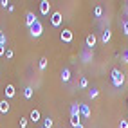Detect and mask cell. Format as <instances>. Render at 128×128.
I'll return each instance as SVG.
<instances>
[{
    "mask_svg": "<svg viewBox=\"0 0 128 128\" xmlns=\"http://www.w3.org/2000/svg\"><path fill=\"white\" fill-rule=\"evenodd\" d=\"M0 6L2 7H9V0H0Z\"/></svg>",
    "mask_w": 128,
    "mask_h": 128,
    "instance_id": "83f0119b",
    "label": "cell"
},
{
    "mask_svg": "<svg viewBox=\"0 0 128 128\" xmlns=\"http://www.w3.org/2000/svg\"><path fill=\"white\" fill-rule=\"evenodd\" d=\"M32 94H34L32 87H25V88H24V98H25V99H31V98H32Z\"/></svg>",
    "mask_w": 128,
    "mask_h": 128,
    "instance_id": "2e32d148",
    "label": "cell"
},
{
    "mask_svg": "<svg viewBox=\"0 0 128 128\" xmlns=\"http://www.w3.org/2000/svg\"><path fill=\"white\" fill-rule=\"evenodd\" d=\"M29 119H31V121L32 123H38L40 121V110H31V114H29Z\"/></svg>",
    "mask_w": 128,
    "mask_h": 128,
    "instance_id": "4fadbf2b",
    "label": "cell"
},
{
    "mask_svg": "<svg viewBox=\"0 0 128 128\" xmlns=\"http://www.w3.org/2000/svg\"><path fill=\"white\" fill-rule=\"evenodd\" d=\"M38 65H40V70H45V69H47V58H45V56H42Z\"/></svg>",
    "mask_w": 128,
    "mask_h": 128,
    "instance_id": "ac0fdd59",
    "label": "cell"
},
{
    "mask_svg": "<svg viewBox=\"0 0 128 128\" xmlns=\"http://www.w3.org/2000/svg\"><path fill=\"white\" fill-rule=\"evenodd\" d=\"M80 87H81V88H87V87H88V80H87V78H81V80H80Z\"/></svg>",
    "mask_w": 128,
    "mask_h": 128,
    "instance_id": "7402d4cb",
    "label": "cell"
},
{
    "mask_svg": "<svg viewBox=\"0 0 128 128\" xmlns=\"http://www.w3.org/2000/svg\"><path fill=\"white\" fill-rule=\"evenodd\" d=\"M29 32H31V36L32 38H38V36H42V32H44V24H42L40 20L32 25V27L29 29Z\"/></svg>",
    "mask_w": 128,
    "mask_h": 128,
    "instance_id": "7a4b0ae2",
    "label": "cell"
},
{
    "mask_svg": "<svg viewBox=\"0 0 128 128\" xmlns=\"http://www.w3.org/2000/svg\"><path fill=\"white\" fill-rule=\"evenodd\" d=\"M70 124H72L74 128H78V126L81 124V116H72V117H70Z\"/></svg>",
    "mask_w": 128,
    "mask_h": 128,
    "instance_id": "9a60e30c",
    "label": "cell"
},
{
    "mask_svg": "<svg viewBox=\"0 0 128 128\" xmlns=\"http://www.w3.org/2000/svg\"><path fill=\"white\" fill-rule=\"evenodd\" d=\"M80 114H81V117L88 119L90 117V106L85 105V103H80Z\"/></svg>",
    "mask_w": 128,
    "mask_h": 128,
    "instance_id": "9c48e42d",
    "label": "cell"
},
{
    "mask_svg": "<svg viewBox=\"0 0 128 128\" xmlns=\"http://www.w3.org/2000/svg\"><path fill=\"white\" fill-rule=\"evenodd\" d=\"M36 22H38V18H36V14H34V13H31V11H29V13H25V25H27L29 29H31Z\"/></svg>",
    "mask_w": 128,
    "mask_h": 128,
    "instance_id": "5b68a950",
    "label": "cell"
},
{
    "mask_svg": "<svg viewBox=\"0 0 128 128\" xmlns=\"http://www.w3.org/2000/svg\"><path fill=\"white\" fill-rule=\"evenodd\" d=\"M78 128H85V126H83V124H80V126H78Z\"/></svg>",
    "mask_w": 128,
    "mask_h": 128,
    "instance_id": "f546056e",
    "label": "cell"
},
{
    "mask_svg": "<svg viewBox=\"0 0 128 128\" xmlns=\"http://www.w3.org/2000/svg\"><path fill=\"white\" fill-rule=\"evenodd\" d=\"M101 14H103V7H101V6H96V9H94V16H96V18H99Z\"/></svg>",
    "mask_w": 128,
    "mask_h": 128,
    "instance_id": "44dd1931",
    "label": "cell"
},
{
    "mask_svg": "<svg viewBox=\"0 0 128 128\" xmlns=\"http://www.w3.org/2000/svg\"><path fill=\"white\" fill-rule=\"evenodd\" d=\"M6 44H7V36H6V32H4V31H0V45H4V47H6Z\"/></svg>",
    "mask_w": 128,
    "mask_h": 128,
    "instance_id": "ffe728a7",
    "label": "cell"
},
{
    "mask_svg": "<svg viewBox=\"0 0 128 128\" xmlns=\"http://www.w3.org/2000/svg\"><path fill=\"white\" fill-rule=\"evenodd\" d=\"M123 83H124V74L119 69H114L112 70V85L116 88H119V87H123Z\"/></svg>",
    "mask_w": 128,
    "mask_h": 128,
    "instance_id": "6da1fadb",
    "label": "cell"
},
{
    "mask_svg": "<svg viewBox=\"0 0 128 128\" xmlns=\"http://www.w3.org/2000/svg\"><path fill=\"white\" fill-rule=\"evenodd\" d=\"M6 50H7V49H6L4 45H0V56H6Z\"/></svg>",
    "mask_w": 128,
    "mask_h": 128,
    "instance_id": "f1b7e54d",
    "label": "cell"
},
{
    "mask_svg": "<svg viewBox=\"0 0 128 128\" xmlns=\"http://www.w3.org/2000/svg\"><path fill=\"white\" fill-rule=\"evenodd\" d=\"M98 96H99V90H98V88H92V90H88V98H90V99H96Z\"/></svg>",
    "mask_w": 128,
    "mask_h": 128,
    "instance_id": "d6986e66",
    "label": "cell"
},
{
    "mask_svg": "<svg viewBox=\"0 0 128 128\" xmlns=\"http://www.w3.org/2000/svg\"><path fill=\"white\" fill-rule=\"evenodd\" d=\"M96 42H98L96 34H94V32H90V34L85 38V45H87V49H92L94 45H96Z\"/></svg>",
    "mask_w": 128,
    "mask_h": 128,
    "instance_id": "ba28073f",
    "label": "cell"
},
{
    "mask_svg": "<svg viewBox=\"0 0 128 128\" xmlns=\"http://www.w3.org/2000/svg\"><path fill=\"white\" fill-rule=\"evenodd\" d=\"M121 58H123V63H128V49L123 52V56H121Z\"/></svg>",
    "mask_w": 128,
    "mask_h": 128,
    "instance_id": "4316f807",
    "label": "cell"
},
{
    "mask_svg": "<svg viewBox=\"0 0 128 128\" xmlns=\"http://www.w3.org/2000/svg\"><path fill=\"white\" fill-rule=\"evenodd\" d=\"M20 128H27V117H20Z\"/></svg>",
    "mask_w": 128,
    "mask_h": 128,
    "instance_id": "d4e9b609",
    "label": "cell"
},
{
    "mask_svg": "<svg viewBox=\"0 0 128 128\" xmlns=\"http://www.w3.org/2000/svg\"><path fill=\"white\" fill-rule=\"evenodd\" d=\"M62 22H63V14L60 11H54L52 14H50V25H52V27H60Z\"/></svg>",
    "mask_w": 128,
    "mask_h": 128,
    "instance_id": "3957f363",
    "label": "cell"
},
{
    "mask_svg": "<svg viewBox=\"0 0 128 128\" xmlns=\"http://www.w3.org/2000/svg\"><path fill=\"white\" fill-rule=\"evenodd\" d=\"M72 116H81L80 114V103H72L70 105V117Z\"/></svg>",
    "mask_w": 128,
    "mask_h": 128,
    "instance_id": "5bb4252c",
    "label": "cell"
},
{
    "mask_svg": "<svg viewBox=\"0 0 128 128\" xmlns=\"http://www.w3.org/2000/svg\"><path fill=\"white\" fill-rule=\"evenodd\" d=\"M9 108H11V105H9V101H7V99L0 101V114H7V112H9Z\"/></svg>",
    "mask_w": 128,
    "mask_h": 128,
    "instance_id": "30bf717a",
    "label": "cell"
},
{
    "mask_svg": "<svg viewBox=\"0 0 128 128\" xmlns=\"http://www.w3.org/2000/svg\"><path fill=\"white\" fill-rule=\"evenodd\" d=\"M123 34H124V36H128V20H124V22H123Z\"/></svg>",
    "mask_w": 128,
    "mask_h": 128,
    "instance_id": "cb8c5ba5",
    "label": "cell"
},
{
    "mask_svg": "<svg viewBox=\"0 0 128 128\" xmlns=\"http://www.w3.org/2000/svg\"><path fill=\"white\" fill-rule=\"evenodd\" d=\"M42 128H44V126H42Z\"/></svg>",
    "mask_w": 128,
    "mask_h": 128,
    "instance_id": "1f68e13d",
    "label": "cell"
},
{
    "mask_svg": "<svg viewBox=\"0 0 128 128\" xmlns=\"http://www.w3.org/2000/svg\"><path fill=\"white\" fill-rule=\"evenodd\" d=\"M52 124H54V119L52 117H45V121H44V128H52Z\"/></svg>",
    "mask_w": 128,
    "mask_h": 128,
    "instance_id": "e0dca14e",
    "label": "cell"
},
{
    "mask_svg": "<svg viewBox=\"0 0 128 128\" xmlns=\"http://www.w3.org/2000/svg\"><path fill=\"white\" fill-rule=\"evenodd\" d=\"M126 105H128V101H126Z\"/></svg>",
    "mask_w": 128,
    "mask_h": 128,
    "instance_id": "4dcf8cb0",
    "label": "cell"
},
{
    "mask_svg": "<svg viewBox=\"0 0 128 128\" xmlns=\"http://www.w3.org/2000/svg\"><path fill=\"white\" fill-rule=\"evenodd\" d=\"M60 38H62L63 44H72V40H74V32L70 29H63L62 31V34H60Z\"/></svg>",
    "mask_w": 128,
    "mask_h": 128,
    "instance_id": "277c9868",
    "label": "cell"
},
{
    "mask_svg": "<svg viewBox=\"0 0 128 128\" xmlns=\"http://www.w3.org/2000/svg\"><path fill=\"white\" fill-rule=\"evenodd\" d=\"M49 11H50V4H49V0H42V2H40V13L44 14V16H47Z\"/></svg>",
    "mask_w": 128,
    "mask_h": 128,
    "instance_id": "52a82bcc",
    "label": "cell"
},
{
    "mask_svg": "<svg viewBox=\"0 0 128 128\" xmlns=\"http://www.w3.org/2000/svg\"><path fill=\"white\" fill-rule=\"evenodd\" d=\"M13 56H14V52H13V49H7V50H6V58H7V60H11Z\"/></svg>",
    "mask_w": 128,
    "mask_h": 128,
    "instance_id": "484cf974",
    "label": "cell"
},
{
    "mask_svg": "<svg viewBox=\"0 0 128 128\" xmlns=\"http://www.w3.org/2000/svg\"><path fill=\"white\" fill-rule=\"evenodd\" d=\"M119 128H128V121L126 119H119V124H117Z\"/></svg>",
    "mask_w": 128,
    "mask_h": 128,
    "instance_id": "603a6c76",
    "label": "cell"
},
{
    "mask_svg": "<svg viewBox=\"0 0 128 128\" xmlns=\"http://www.w3.org/2000/svg\"><path fill=\"white\" fill-rule=\"evenodd\" d=\"M110 40H112V31H110V29H105L103 34H101V42H103V44H108Z\"/></svg>",
    "mask_w": 128,
    "mask_h": 128,
    "instance_id": "8fae6325",
    "label": "cell"
},
{
    "mask_svg": "<svg viewBox=\"0 0 128 128\" xmlns=\"http://www.w3.org/2000/svg\"><path fill=\"white\" fill-rule=\"evenodd\" d=\"M4 94H6V99H11L16 96V90H14V85H6L4 88Z\"/></svg>",
    "mask_w": 128,
    "mask_h": 128,
    "instance_id": "8992f818",
    "label": "cell"
},
{
    "mask_svg": "<svg viewBox=\"0 0 128 128\" xmlns=\"http://www.w3.org/2000/svg\"><path fill=\"white\" fill-rule=\"evenodd\" d=\"M60 78H62V81H63V83L70 81V69H67V67H65V69L62 70V74H60Z\"/></svg>",
    "mask_w": 128,
    "mask_h": 128,
    "instance_id": "7c38bea8",
    "label": "cell"
}]
</instances>
